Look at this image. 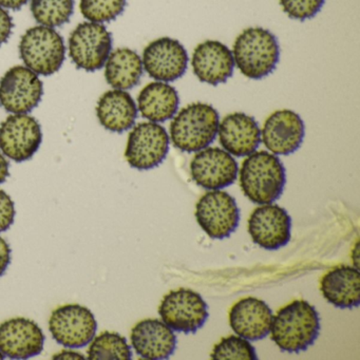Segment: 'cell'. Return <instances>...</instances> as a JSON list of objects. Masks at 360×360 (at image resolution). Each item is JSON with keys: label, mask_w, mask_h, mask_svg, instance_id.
Returning a JSON list of instances; mask_svg holds the SVG:
<instances>
[{"label": "cell", "mask_w": 360, "mask_h": 360, "mask_svg": "<svg viewBox=\"0 0 360 360\" xmlns=\"http://www.w3.org/2000/svg\"><path fill=\"white\" fill-rule=\"evenodd\" d=\"M319 330L318 311L300 299L284 305L273 316L269 333L281 351L300 353L315 343Z\"/></svg>", "instance_id": "1"}, {"label": "cell", "mask_w": 360, "mask_h": 360, "mask_svg": "<svg viewBox=\"0 0 360 360\" xmlns=\"http://www.w3.org/2000/svg\"><path fill=\"white\" fill-rule=\"evenodd\" d=\"M239 179L242 191L252 203L271 204L283 193L285 168L274 153L255 151L242 163Z\"/></svg>", "instance_id": "2"}, {"label": "cell", "mask_w": 360, "mask_h": 360, "mask_svg": "<svg viewBox=\"0 0 360 360\" xmlns=\"http://www.w3.org/2000/svg\"><path fill=\"white\" fill-rule=\"evenodd\" d=\"M235 65L250 79H264L274 72L280 60V47L271 31L252 27L242 31L233 47Z\"/></svg>", "instance_id": "3"}, {"label": "cell", "mask_w": 360, "mask_h": 360, "mask_svg": "<svg viewBox=\"0 0 360 360\" xmlns=\"http://www.w3.org/2000/svg\"><path fill=\"white\" fill-rule=\"evenodd\" d=\"M218 111L206 103H193L181 109L170 124V140L184 153H198L210 146L218 134Z\"/></svg>", "instance_id": "4"}, {"label": "cell", "mask_w": 360, "mask_h": 360, "mask_svg": "<svg viewBox=\"0 0 360 360\" xmlns=\"http://www.w3.org/2000/svg\"><path fill=\"white\" fill-rule=\"evenodd\" d=\"M18 48L25 66L44 77L58 72L66 58L64 39L56 29L41 25L28 29Z\"/></svg>", "instance_id": "5"}, {"label": "cell", "mask_w": 360, "mask_h": 360, "mask_svg": "<svg viewBox=\"0 0 360 360\" xmlns=\"http://www.w3.org/2000/svg\"><path fill=\"white\" fill-rule=\"evenodd\" d=\"M69 56L82 70H101L112 52V35L98 22H85L71 32L68 41Z\"/></svg>", "instance_id": "6"}, {"label": "cell", "mask_w": 360, "mask_h": 360, "mask_svg": "<svg viewBox=\"0 0 360 360\" xmlns=\"http://www.w3.org/2000/svg\"><path fill=\"white\" fill-rule=\"evenodd\" d=\"M49 330L56 342L68 349H81L96 336L98 322L94 313L81 304L60 305L52 311Z\"/></svg>", "instance_id": "7"}, {"label": "cell", "mask_w": 360, "mask_h": 360, "mask_svg": "<svg viewBox=\"0 0 360 360\" xmlns=\"http://www.w3.org/2000/svg\"><path fill=\"white\" fill-rule=\"evenodd\" d=\"M169 151V136L163 126L143 122L128 136L125 158L134 169L149 170L163 163Z\"/></svg>", "instance_id": "8"}, {"label": "cell", "mask_w": 360, "mask_h": 360, "mask_svg": "<svg viewBox=\"0 0 360 360\" xmlns=\"http://www.w3.org/2000/svg\"><path fill=\"white\" fill-rule=\"evenodd\" d=\"M164 323L176 332L195 333L208 319V307L200 294L189 288L168 292L159 307Z\"/></svg>", "instance_id": "9"}, {"label": "cell", "mask_w": 360, "mask_h": 360, "mask_svg": "<svg viewBox=\"0 0 360 360\" xmlns=\"http://www.w3.org/2000/svg\"><path fill=\"white\" fill-rule=\"evenodd\" d=\"M43 96V82L26 66L12 67L0 79V105L8 112H31L39 106Z\"/></svg>", "instance_id": "10"}, {"label": "cell", "mask_w": 360, "mask_h": 360, "mask_svg": "<svg viewBox=\"0 0 360 360\" xmlns=\"http://www.w3.org/2000/svg\"><path fill=\"white\" fill-rule=\"evenodd\" d=\"M195 219L208 237L222 240L239 226L240 210L233 197L219 189L200 198L195 205Z\"/></svg>", "instance_id": "11"}, {"label": "cell", "mask_w": 360, "mask_h": 360, "mask_svg": "<svg viewBox=\"0 0 360 360\" xmlns=\"http://www.w3.org/2000/svg\"><path fill=\"white\" fill-rule=\"evenodd\" d=\"M41 142V124L27 113L10 115L0 124V150L12 161L22 163L32 159Z\"/></svg>", "instance_id": "12"}, {"label": "cell", "mask_w": 360, "mask_h": 360, "mask_svg": "<svg viewBox=\"0 0 360 360\" xmlns=\"http://www.w3.org/2000/svg\"><path fill=\"white\" fill-rule=\"evenodd\" d=\"M143 68L155 81L174 82L188 67V53L178 39L161 37L151 41L143 51Z\"/></svg>", "instance_id": "13"}, {"label": "cell", "mask_w": 360, "mask_h": 360, "mask_svg": "<svg viewBox=\"0 0 360 360\" xmlns=\"http://www.w3.org/2000/svg\"><path fill=\"white\" fill-rule=\"evenodd\" d=\"M238 170L233 155L218 147H206L198 151L191 162L193 182L210 191L231 186L237 180Z\"/></svg>", "instance_id": "14"}, {"label": "cell", "mask_w": 360, "mask_h": 360, "mask_svg": "<svg viewBox=\"0 0 360 360\" xmlns=\"http://www.w3.org/2000/svg\"><path fill=\"white\" fill-rule=\"evenodd\" d=\"M292 219L284 208L264 204L248 219V233L252 241L267 250L283 248L290 240Z\"/></svg>", "instance_id": "15"}, {"label": "cell", "mask_w": 360, "mask_h": 360, "mask_svg": "<svg viewBox=\"0 0 360 360\" xmlns=\"http://www.w3.org/2000/svg\"><path fill=\"white\" fill-rule=\"evenodd\" d=\"M305 136L304 123L298 113L282 109L271 113L263 125L261 140L267 150L276 155L296 153Z\"/></svg>", "instance_id": "16"}, {"label": "cell", "mask_w": 360, "mask_h": 360, "mask_svg": "<svg viewBox=\"0 0 360 360\" xmlns=\"http://www.w3.org/2000/svg\"><path fill=\"white\" fill-rule=\"evenodd\" d=\"M45 335L39 324L24 317L0 324V351L12 359H28L43 352Z\"/></svg>", "instance_id": "17"}, {"label": "cell", "mask_w": 360, "mask_h": 360, "mask_svg": "<svg viewBox=\"0 0 360 360\" xmlns=\"http://www.w3.org/2000/svg\"><path fill=\"white\" fill-rule=\"evenodd\" d=\"M193 73L202 83L217 86L231 79L235 69L233 52L218 41H205L193 50Z\"/></svg>", "instance_id": "18"}, {"label": "cell", "mask_w": 360, "mask_h": 360, "mask_svg": "<svg viewBox=\"0 0 360 360\" xmlns=\"http://www.w3.org/2000/svg\"><path fill=\"white\" fill-rule=\"evenodd\" d=\"M219 141L225 151L235 157H248L261 143V130L255 117L243 112L227 115L219 123Z\"/></svg>", "instance_id": "19"}, {"label": "cell", "mask_w": 360, "mask_h": 360, "mask_svg": "<svg viewBox=\"0 0 360 360\" xmlns=\"http://www.w3.org/2000/svg\"><path fill=\"white\" fill-rule=\"evenodd\" d=\"M132 347L144 359H167L176 351V336L174 330L158 319H144L132 328Z\"/></svg>", "instance_id": "20"}, {"label": "cell", "mask_w": 360, "mask_h": 360, "mask_svg": "<svg viewBox=\"0 0 360 360\" xmlns=\"http://www.w3.org/2000/svg\"><path fill=\"white\" fill-rule=\"evenodd\" d=\"M273 311L255 297H246L236 302L229 311V324L236 334L248 340L264 339L271 330Z\"/></svg>", "instance_id": "21"}, {"label": "cell", "mask_w": 360, "mask_h": 360, "mask_svg": "<svg viewBox=\"0 0 360 360\" xmlns=\"http://www.w3.org/2000/svg\"><path fill=\"white\" fill-rule=\"evenodd\" d=\"M320 290L326 301L339 309H353L360 302V275L357 267L338 265L322 276Z\"/></svg>", "instance_id": "22"}, {"label": "cell", "mask_w": 360, "mask_h": 360, "mask_svg": "<svg viewBox=\"0 0 360 360\" xmlns=\"http://www.w3.org/2000/svg\"><path fill=\"white\" fill-rule=\"evenodd\" d=\"M138 107L126 90L105 92L96 105V117L105 129L111 132L127 131L138 119Z\"/></svg>", "instance_id": "23"}, {"label": "cell", "mask_w": 360, "mask_h": 360, "mask_svg": "<svg viewBox=\"0 0 360 360\" xmlns=\"http://www.w3.org/2000/svg\"><path fill=\"white\" fill-rule=\"evenodd\" d=\"M180 96L176 88L165 82H153L145 86L138 96V110L144 119L164 123L178 112Z\"/></svg>", "instance_id": "24"}, {"label": "cell", "mask_w": 360, "mask_h": 360, "mask_svg": "<svg viewBox=\"0 0 360 360\" xmlns=\"http://www.w3.org/2000/svg\"><path fill=\"white\" fill-rule=\"evenodd\" d=\"M104 67L107 83L120 90L138 86L144 71L142 58L129 48H119L111 52Z\"/></svg>", "instance_id": "25"}, {"label": "cell", "mask_w": 360, "mask_h": 360, "mask_svg": "<svg viewBox=\"0 0 360 360\" xmlns=\"http://www.w3.org/2000/svg\"><path fill=\"white\" fill-rule=\"evenodd\" d=\"M87 357L90 360H129L132 351L125 337L105 330L90 341Z\"/></svg>", "instance_id": "26"}, {"label": "cell", "mask_w": 360, "mask_h": 360, "mask_svg": "<svg viewBox=\"0 0 360 360\" xmlns=\"http://www.w3.org/2000/svg\"><path fill=\"white\" fill-rule=\"evenodd\" d=\"M31 12L41 26L56 28L70 20L75 0H31Z\"/></svg>", "instance_id": "27"}, {"label": "cell", "mask_w": 360, "mask_h": 360, "mask_svg": "<svg viewBox=\"0 0 360 360\" xmlns=\"http://www.w3.org/2000/svg\"><path fill=\"white\" fill-rule=\"evenodd\" d=\"M127 0H81L79 10L86 20L92 22H109L119 18Z\"/></svg>", "instance_id": "28"}, {"label": "cell", "mask_w": 360, "mask_h": 360, "mask_svg": "<svg viewBox=\"0 0 360 360\" xmlns=\"http://www.w3.org/2000/svg\"><path fill=\"white\" fill-rule=\"evenodd\" d=\"M210 357L214 360H256V349L248 339L238 336H229L221 339L214 345Z\"/></svg>", "instance_id": "29"}, {"label": "cell", "mask_w": 360, "mask_h": 360, "mask_svg": "<svg viewBox=\"0 0 360 360\" xmlns=\"http://www.w3.org/2000/svg\"><path fill=\"white\" fill-rule=\"evenodd\" d=\"M279 3L288 18L304 22L319 13L326 0H279Z\"/></svg>", "instance_id": "30"}, {"label": "cell", "mask_w": 360, "mask_h": 360, "mask_svg": "<svg viewBox=\"0 0 360 360\" xmlns=\"http://www.w3.org/2000/svg\"><path fill=\"white\" fill-rule=\"evenodd\" d=\"M13 200L3 189H0V233L8 231L15 219Z\"/></svg>", "instance_id": "31"}, {"label": "cell", "mask_w": 360, "mask_h": 360, "mask_svg": "<svg viewBox=\"0 0 360 360\" xmlns=\"http://www.w3.org/2000/svg\"><path fill=\"white\" fill-rule=\"evenodd\" d=\"M13 28L14 22L11 15L0 7V47L9 41Z\"/></svg>", "instance_id": "32"}, {"label": "cell", "mask_w": 360, "mask_h": 360, "mask_svg": "<svg viewBox=\"0 0 360 360\" xmlns=\"http://www.w3.org/2000/svg\"><path fill=\"white\" fill-rule=\"evenodd\" d=\"M11 262V248L4 238L0 237V277L6 273Z\"/></svg>", "instance_id": "33"}, {"label": "cell", "mask_w": 360, "mask_h": 360, "mask_svg": "<svg viewBox=\"0 0 360 360\" xmlns=\"http://www.w3.org/2000/svg\"><path fill=\"white\" fill-rule=\"evenodd\" d=\"M28 1L29 0H0V7L16 11L22 9Z\"/></svg>", "instance_id": "34"}, {"label": "cell", "mask_w": 360, "mask_h": 360, "mask_svg": "<svg viewBox=\"0 0 360 360\" xmlns=\"http://www.w3.org/2000/svg\"><path fill=\"white\" fill-rule=\"evenodd\" d=\"M52 358L53 359H85L83 354L71 351V349H64V351L56 354Z\"/></svg>", "instance_id": "35"}, {"label": "cell", "mask_w": 360, "mask_h": 360, "mask_svg": "<svg viewBox=\"0 0 360 360\" xmlns=\"http://www.w3.org/2000/svg\"><path fill=\"white\" fill-rule=\"evenodd\" d=\"M9 169V162H8L7 159L4 157V155H1V153H0V184L6 182V180H7L10 174Z\"/></svg>", "instance_id": "36"}, {"label": "cell", "mask_w": 360, "mask_h": 360, "mask_svg": "<svg viewBox=\"0 0 360 360\" xmlns=\"http://www.w3.org/2000/svg\"><path fill=\"white\" fill-rule=\"evenodd\" d=\"M5 358V355H4L3 352L0 351V359H4Z\"/></svg>", "instance_id": "37"}]
</instances>
